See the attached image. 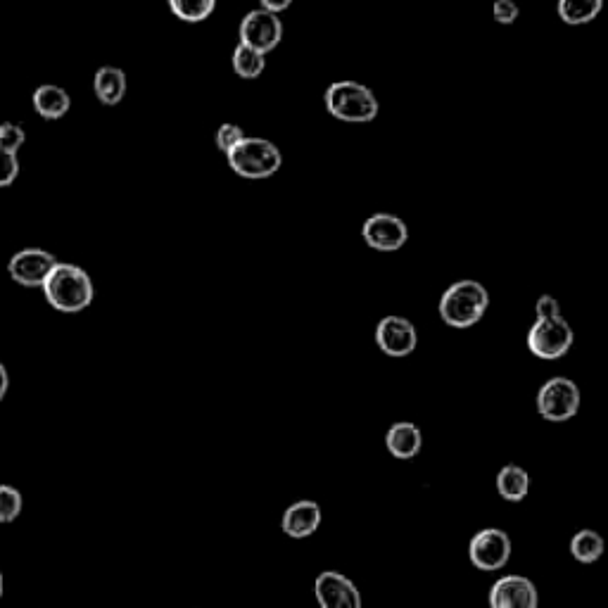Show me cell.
I'll list each match as a JSON object with an SVG mask.
<instances>
[{"label": "cell", "instance_id": "31", "mask_svg": "<svg viewBox=\"0 0 608 608\" xmlns=\"http://www.w3.org/2000/svg\"><path fill=\"white\" fill-rule=\"evenodd\" d=\"M0 599H3V573H0Z\"/></svg>", "mask_w": 608, "mask_h": 608}, {"label": "cell", "instance_id": "21", "mask_svg": "<svg viewBox=\"0 0 608 608\" xmlns=\"http://www.w3.org/2000/svg\"><path fill=\"white\" fill-rule=\"evenodd\" d=\"M264 67L266 57L262 53L238 43L236 50H233V69H236L238 76H243V79H257V76L264 72Z\"/></svg>", "mask_w": 608, "mask_h": 608}, {"label": "cell", "instance_id": "24", "mask_svg": "<svg viewBox=\"0 0 608 608\" xmlns=\"http://www.w3.org/2000/svg\"><path fill=\"white\" fill-rule=\"evenodd\" d=\"M24 138H27V133L19 124H0V150L3 152H12V155H17V150L22 148Z\"/></svg>", "mask_w": 608, "mask_h": 608}, {"label": "cell", "instance_id": "10", "mask_svg": "<svg viewBox=\"0 0 608 608\" xmlns=\"http://www.w3.org/2000/svg\"><path fill=\"white\" fill-rule=\"evenodd\" d=\"M361 238L366 245L380 252H395L409 240V228L397 214L378 212L371 214L361 226Z\"/></svg>", "mask_w": 608, "mask_h": 608}, {"label": "cell", "instance_id": "9", "mask_svg": "<svg viewBox=\"0 0 608 608\" xmlns=\"http://www.w3.org/2000/svg\"><path fill=\"white\" fill-rule=\"evenodd\" d=\"M57 259L41 247H27L10 257L8 274L15 283L27 285V288H43L50 271L55 269Z\"/></svg>", "mask_w": 608, "mask_h": 608}, {"label": "cell", "instance_id": "20", "mask_svg": "<svg viewBox=\"0 0 608 608\" xmlns=\"http://www.w3.org/2000/svg\"><path fill=\"white\" fill-rule=\"evenodd\" d=\"M604 10V0H559V15L570 27L592 22Z\"/></svg>", "mask_w": 608, "mask_h": 608}, {"label": "cell", "instance_id": "15", "mask_svg": "<svg viewBox=\"0 0 608 608\" xmlns=\"http://www.w3.org/2000/svg\"><path fill=\"white\" fill-rule=\"evenodd\" d=\"M385 445H388V452L395 456V459H414L423 447L421 428L411 421H399L395 426H390L388 435H385Z\"/></svg>", "mask_w": 608, "mask_h": 608}, {"label": "cell", "instance_id": "23", "mask_svg": "<svg viewBox=\"0 0 608 608\" xmlns=\"http://www.w3.org/2000/svg\"><path fill=\"white\" fill-rule=\"evenodd\" d=\"M22 492L12 485H0V523L17 521L22 513Z\"/></svg>", "mask_w": 608, "mask_h": 608}, {"label": "cell", "instance_id": "8", "mask_svg": "<svg viewBox=\"0 0 608 608\" xmlns=\"http://www.w3.org/2000/svg\"><path fill=\"white\" fill-rule=\"evenodd\" d=\"M283 38V22L274 12L252 10L240 22V43L257 53H271Z\"/></svg>", "mask_w": 608, "mask_h": 608}, {"label": "cell", "instance_id": "2", "mask_svg": "<svg viewBox=\"0 0 608 608\" xmlns=\"http://www.w3.org/2000/svg\"><path fill=\"white\" fill-rule=\"evenodd\" d=\"M490 295L478 281H456L440 297V316L452 328H471L487 312Z\"/></svg>", "mask_w": 608, "mask_h": 608}, {"label": "cell", "instance_id": "11", "mask_svg": "<svg viewBox=\"0 0 608 608\" xmlns=\"http://www.w3.org/2000/svg\"><path fill=\"white\" fill-rule=\"evenodd\" d=\"M314 594L321 608H364L357 585L338 570H323L314 582Z\"/></svg>", "mask_w": 608, "mask_h": 608}, {"label": "cell", "instance_id": "28", "mask_svg": "<svg viewBox=\"0 0 608 608\" xmlns=\"http://www.w3.org/2000/svg\"><path fill=\"white\" fill-rule=\"evenodd\" d=\"M535 314H537V319H554V316H561L559 300L551 295H542L535 304Z\"/></svg>", "mask_w": 608, "mask_h": 608}, {"label": "cell", "instance_id": "13", "mask_svg": "<svg viewBox=\"0 0 608 608\" xmlns=\"http://www.w3.org/2000/svg\"><path fill=\"white\" fill-rule=\"evenodd\" d=\"M376 345L388 357H409L418 345L414 323L404 319V316H385L376 326Z\"/></svg>", "mask_w": 608, "mask_h": 608}, {"label": "cell", "instance_id": "17", "mask_svg": "<svg viewBox=\"0 0 608 608\" xmlns=\"http://www.w3.org/2000/svg\"><path fill=\"white\" fill-rule=\"evenodd\" d=\"M72 107V98L65 88L55 84H43L34 91V110L41 114L43 119H60L65 117Z\"/></svg>", "mask_w": 608, "mask_h": 608}, {"label": "cell", "instance_id": "14", "mask_svg": "<svg viewBox=\"0 0 608 608\" xmlns=\"http://www.w3.org/2000/svg\"><path fill=\"white\" fill-rule=\"evenodd\" d=\"M321 506L312 499H302V502L290 504L281 518V528L293 540H304L312 537L321 525Z\"/></svg>", "mask_w": 608, "mask_h": 608}, {"label": "cell", "instance_id": "26", "mask_svg": "<svg viewBox=\"0 0 608 608\" xmlns=\"http://www.w3.org/2000/svg\"><path fill=\"white\" fill-rule=\"evenodd\" d=\"M243 138H245V131L240 129L238 124H224L217 131V145H219L221 152H228L233 148V145L243 141Z\"/></svg>", "mask_w": 608, "mask_h": 608}, {"label": "cell", "instance_id": "1", "mask_svg": "<svg viewBox=\"0 0 608 608\" xmlns=\"http://www.w3.org/2000/svg\"><path fill=\"white\" fill-rule=\"evenodd\" d=\"M48 304L62 314H79L93 302L95 288L91 276L81 266L57 262L43 283Z\"/></svg>", "mask_w": 608, "mask_h": 608}, {"label": "cell", "instance_id": "3", "mask_svg": "<svg viewBox=\"0 0 608 608\" xmlns=\"http://www.w3.org/2000/svg\"><path fill=\"white\" fill-rule=\"evenodd\" d=\"M326 107L335 119L347 124H369L378 114V100L359 81H335L326 88Z\"/></svg>", "mask_w": 608, "mask_h": 608}, {"label": "cell", "instance_id": "19", "mask_svg": "<svg viewBox=\"0 0 608 608\" xmlns=\"http://www.w3.org/2000/svg\"><path fill=\"white\" fill-rule=\"evenodd\" d=\"M604 537L599 535L597 530H580L575 532L573 540H570V554H573L575 561L580 563H594L604 556Z\"/></svg>", "mask_w": 608, "mask_h": 608}, {"label": "cell", "instance_id": "30", "mask_svg": "<svg viewBox=\"0 0 608 608\" xmlns=\"http://www.w3.org/2000/svg\"><path fill=\"white\" fill-rule=\"evenodd\" d=\"M10 390V373L3 366V361H0V402H3L5 395H8Z\"/></svg>", "mask_w": 608, "mask_h": 608}, {"label": "cell", "instance_id": "29", "mask_svg": "<svg viewBox=\"0 0 608 608\" xmlns=\"http://www.w3.org/2000/svg\"><path fill=\"white\" fill-rule=\"evenodd\" d=\"M259 5H262V10L278 15V12L288 10L290 5H293V0H259Z\"/></svg>", "mask_w": 608, "mask_h": 608}, {"label": "cell", "instance_id": "12", "mask_svg": "<svg viewBox=\"0 0 608 608\" xmlns=\"http://www.w3.org/2000/svg\"><path fill=\"white\" fill-rule=\"evenodd\" d=\"M487 604L490 608H537L540 594L535 582L525 575H504L490 587Z\"/></svg>", "mask_w": 608, "mask_h": 608}, {"label": "cell", "instance_id": "25", "mask_svg": "<svg viewBox=\"0 0 608 608\" xmlns=\"http://www.w3.org/2000/svg\"><path fill=\"white\" fill-rule=\"evenodd\" d=\"M17 174H19L17 155L0 150V188L12 186V183H15V179H17Z\"/></svg>", "mask_w": 608, "mask_h": 608}, {"label": "cell", "instance_id": "6", "mask_svg": "<svg viewBox=\"0 0 608 608\" xmlns=\"http://www.w3.org/2000/svg\"><path fill=\"white\" fill-rule=\"evenodd\" d=\"M573 328L563 316L537 319L528 331V350L540 359H561L573 347Z\"/></svg>", "mask_w": 608, "mask_h": 608}, {"label": "cell", "instance_id": "7", "mask_svg": "<svg viewBox=\"0 0 608 608\" xmlns=\"http://www.w3.org/2000/svg\"><path fill=\"white\" fill-rule=\"evenodd\" d=\"M468 559L483 573L502 570L511 559V537L499 528L475 532L468 542Z\"/></svg>", "mask_w": 608, "mask_h": 608}, {"label": "cell", "instance_id": "4", "mask_svg": "<svg viewBox=\"0 0 608 608\" xmlns=\"http://www.w3.org/2000/svg\"><path fill=\"white\" fill-rule=\"evenodd\" d=\"M228 167L236 171L238 176L250 181H262L274 176L281 169V150L266 138H252L245 136L243 141L233 145L226 152Z\"/></svg>", "mask_w": 608, "mask_h": 608}, {"label": "cell", "instance_id": "18", "mask_svg": "<svg viewBox=\"0 0 608 608\" xmlns=\"http://www.w3.org/2000/svg\"><path fill=\"white\" fill-rule=\"evenodd\" d=\"M497 492L504 502L518 504L528 497L530 492V475L521 466H504L497 475Z\"/></svg>", "mask_w": 608, "mask_h": 608}, {"label": "cell", "instance_id": "5", "mask_svg": "<svg viewBox=\"0 0 608 608\" xmlns=\"http://www.w3.org/2000/svg\"><path fill=\"white\" fill-rule=\"evenodd\" d=\"M580 409V390L570 378H549L537 392V411L544 421H570Z\"/></svg>", "mask_w": 608, "mask_h": 608}, {"label": "cell", "instance_id": "16", "mask_svg": "<svg viewBox=\"0 0 608 608\" xmlns=\"http://www.w3.org/2000/svg\"><path fill=\"white\" fill-rule=\"evenodd\" d=\"M95 98L107 107L119 105L126 95V74L119 67H100L93 79Z\"/></svg>", "mask_w": 608, "mask_h": 608}, {"label": "cell", "instance_id": "22", "mask_svg": "<svg viewBox=\"0 0 608 608\" xmlns=\"http://www.w3.org/2000/svg\"><path fill=\"white\" fill-rule=\"evenodd\" d=\"M169 10L183 22H202L217 8V0H167Z\"/></svg>", "mask_w": 608, "mask_h": 608}, {"label": "cell", "instance_id": "27", "mask_svg": "<svg viewBox=\"0 0 608 608\" xmlns=\"http://www.w3.org/2000/svg\"><path fill=\"white\" fill-rule=\"evenodd\" d=\"M492 12L499 24H513L518 19V5L513 0H494Z\"/></svg>", "mask_w": 608, "mask_h": 608}]
</instances>
